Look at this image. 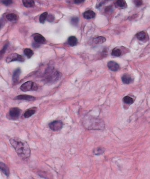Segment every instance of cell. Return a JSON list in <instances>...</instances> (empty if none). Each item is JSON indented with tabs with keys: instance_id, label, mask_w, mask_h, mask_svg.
I'll list each match as a JSON object with an SVG mask.
<instances>
[{
	"instance_id": "cell-26",
	"label": "cell",
	"mask_w": 150,
	"mask_h": 179,
	"mask_svg": "<svg viewBox=\"0 0 150 179\" xmlns=\"http://www.w3.org/2000/svg\"><path fill=\"white\" fill-rule=\"evenodd\" d=\"M104 152V149L103 148H98L94 149L93 153L95 155H100L102 154Z\"/></svg>"
},
{
	"instance_id": "cell-9",
	"label": "cell",
	"mask_w": 150,
	"mask_h": 179,
	"mask_svg": "<svg viewBox=\"0 0 150 179\" xmlns=\"http://www.w3.org/2000/svg\"><path fill=\"white\" fill-rule=\"evenodd\" d=\"M33 36L35 42L38 44H43L46 42L45 38L39 33H35L33 35Z\"/></svg>"
},
{
	"instance_id": "cell-3",
	"label": "cell",
	"mask_w": 150,
	"mask_h": 179,
	"mask_svg": "<svg viewBox=\"0 0 150 179\" xmlns=\"http://www.w3.org/2000/svg\"><path fill=\"white\" fill-rule=\"evenodd\" d=\"M61 77L59 73L57 71L53 70H49L47 71V73L45 74V79L48 82H53L57 81Z\"/></svg>"
},
{
	"instance_id": "cell-4",
	"label": "cell",
	"mask_w": 150,
	"mask_h": 179,
	"mask_svg": "<svg viewBox=\"0 0 150 179\" xmlns=\"http://www.w3.org/2000/svg\"><path fill=\"white\" fill-rule=\"evenodd\" d=\"M20 89L22 91L27 92L30 91H36L38 89V86L35 83L32 81H28L22 85Z\"/></svg>"
},
{
	"instance_id": "cell-6",
	"label": "cell",
	"mask_w": 150,
	"mask_h": 179,
	"mask_svg": "<svg viewBox=\"0 0 150 179\" xmlns=\"http://www.w3.org/2000/svg\"><path fill=\"white\" fill-rule=\"evenodd\" d=\"M14 61L23 62L25 61V58L18 53H12L7 57V58L6 59V61L7 63H10Z\"/></svg>"
},
{
	"instance_id": "cell-14",
	"label": "cell",
	"mask_w": 150,
	"mask_h": 179,
	"mask_svg": "<svg viewBox=\"0 0 150 179\" xmlns=\"http://www.w3.org/2000/svg\"><path fill=\"white\" fill-rule=\"evenodd\" d=\"M122 80L124 84H129L132 82L133 79L130 75L128 74H125L122 77Z\"/></svg>"
},
{
	"instance_id": "cell-25",
	"label": "cell",
	"mask_w": 150,
	"mask_h": 179,
	"mask_svg": "<svg viewBox=\"0 0 150 179\" xmlns=\"http://www.w3.org/2000/svg\"><path fill=\"white\" fill-rule=\"evenodd\" d=\"M47 16H48V13L47 12L42 13L39 18L40 22L41 23L43 24L46 19H47Z\"/></svg>"
},
{
	"instance_id": "cell-21",
	"label": "cell",
	"mask_w": 150,
	"mask_h": 179,
	"mask_svg": "<svg viewBox=\"0 0 150 179\" xmlns=\"http://www.w3.org/2000/svg\"><path fill=\"white\" fill-rule=\"evenodd\" d=\"M24 53L26 56L28 58H31L32 56L33 55V52L30 49H25L24 50Z\"/></svg>"
},
{
	"instance_id": "cell-31",
	"label": "cell",
	"mask_w": 150,
	"mask_h": 179,
	"mask_svg": "<svg viewBox=\"0 0 150 179\" xmlns=\"http://www.w3.org/2000/svg\"><path fill=\"white\" fill-rule=\"evenodd\" d=\"M85 0H74V2L75 4H80L82 2H83Z\"/></svg>"
},
{
	"instance_id": "cell-23",
	"label": "cell",
	"mask_w": 150,
	"mask_h": 179,
	"mask_svg": "<svg viewBox=\"0 0 150 179\" xmlns=\"http://www.w3.org/2000/svg\"><path fill=\"white\" fill-rule=\"evenodd\" d=\"M121 53H122V52L120 49H115L112 50L111 54L114 56L119 57L121 56Z\"/></svg>"
},
{
	"instance_id": "cell-33",
	"label": "cell",
	"mask_w": 150,
	"mask_h": 179,
	"mask_svg": "<svg viewBox=\"0 0 150 179\" xmlns=\"http://www.w3.org/2000/svg\"><path fill=\"white\" fill-rule=\"evenodd\" d=\"M33 47H39V45L38 44V43H37L36 42L35 43H33Z\"/></svg>"
},
{
	"instance_id": "cell-28",
	"label": "cell",
	"mask_w": 150,
	"mask_h": 179,
	"mask_svg": "<svg viewBox=\"0 0 150 179\" xmlns=\"http://www.w3.org/2000/svg\"><path fill=\"white\" fill-rule=\"evenodd\" d=\"M2 3L5 5H10L12 3V0H4L2 1Z\"/></svg>"
},
{
	"instance_id": "cell-1",
	"label": "cell",
	"mask_w": 150,
	"mask_h": 179,
	"mask_svg": "<svg viewBox=\"0 0 150 179\" xmlns=\"http://www.w3.org/2000/svg\"><path fill=\"white\" fill-rule=\"evenodd\" d=\"M10 143L21 158L23 159H27L29 157L31 151L29 147L26 142L11 139Z\"/></svg>"
},
{
	"instance_id": "cell-13",
	"label": "cell",
	"mask_w": 150,
	"mask_h": 179,
	"mask_svg": "<svg viewBox=\"0 0 150 179\" xmlns=\"http://www.w3.org/2000/svg\"><path fill=\"white\" fill-rule=\"evenodd\" d=\"M84 17L85 19H91L95 17L96 14L93 11L89 10L86 11L84 13Z\"/></svg>"
},
{
	"instance_id": "cell-2",
	"label": "cell",
	"mask_w": 150,
	"mask_h": 179,
	"mask_svg": "<svg viewBox=\"0 0 150 179\" xmlns=\"http://www.w3.org/2000/svg\"><path fill=\"white\" fill-rule=\"evenodd\" d=\"M84 126L87 129H103L105 127L104 123L101 119L93 116H86L82 121Z\"/></svg>"
},
{
	"instance_id": "cell-15",
	"label": "cell",
	"mask_w": 150,
	"mask_h": 179,
	"mask_svg": "<svg viewBox=\"0 0 150 179\" xmlns=\"http://www.w3.org/2000/svg\"><path fill=\"white\" fill-rule=\"evenodd\" d=\"M68 44L72 47L75 46L78 44V40L77 38L74 36H70L68 39Z\"/></svg>"
},
{
	"instance_id": "cell-8",
	"label": "cell",
	"mask_w": 150,
	"mask_h": 179,
	"mask_svg": "<svg viewBox=\"0 0 150 179\" xmlns=\"http://www.w3.org/2000/svg\"><path fill=\"white\" fill-rule=\"evenodd\" d=\"M14 100H25L27 101H34L35 100V97L28 95H19L16 97Z\"/></svg>"
},
{
	"instance_id": "cell-7",
	"label": "cell",
	"mask_w": 150,
	"mask_h": 179,
	"mask_svg": "<svg viewBox=\"0 0 150 179\" xmlns=\"http://www.w3.org/2000/svg\"><path fill=\"white\" fill-rule=\"evenodd\" d=\"M63 126V123L61 120H55L50 123L49 128L54 131H57L61 130Z\"/></svg>"
},
{
	"instance_id": "cell-27",
	"label": "cell",
	"mask_w": 150,
	"mask_h": 179,
	"mask_svg": "<svg viewBox=\"0 0 150 179\" xmlns=\"http://www.w3.org/2000/svg\"><path fill=\"white\" fill-rule=\"evenodd\" d=\"M79 23V18L76 17H73L71 19V24L73 26H77Z\"/></svg>"
},
{
	"instance_id": "cell-22",
	"label": "cell",
	"mask_w": 150,
	"mask_h": 179,
	"mask_svg": "<svg viewBox=\"0 0 150 179\" xmlns=\"http://www.w3.org/2000/svg\"><path fill=\"white\" fill-rule=\"evenodd\" d=\"M116 4L118 6L121 8L127 7V4L125 0H117Z\"/></svg>"
},
{
	"instance_id": "cell-32",
	"label": "cell",
	"mask_w": 150,
	"mask_h": 179,
	"mask_svg": "<svg viewBox=\"0 0 150 179\" xmlns=\"http://www.w3.org/2000/svg\"><path fill=\"white\" fill-rule=\"evenodd\" d=\"M7 46H8V45H6L4 46V47H3V49H2V51H1V53H4L5 52V50L6 49H7Z\"/></svg>"
},
{
	"instance_id": "cell-10",
	"label": "cell",
	"mask_w": 150,
	"mask_h": 179,
	"mask_svg": "<svg viewBox=\"0 0 150 179\" xmlns=\"http://www.w3.org/2000/svg\"><path fill=\"white\" fill-rule=\"evenodd\" d=\"M21 70L19 68H18L14 71L12 77V81L14 83L17 82L19 81V75L21 74Z\"/></svg>"
},
{
	"instance_id": "cell-29",
	"label": "cell",
	"mask_w": 150,
	"mask_h": 179,
	"mask_svg": "<svg viewBox=\"0 0 150 179\" xmlns=\"http://www.w3.org/2000/svg\"><path fill=\"white\" fill-rule=\"evenodd\" d=\"M54 16L50 14L47 16V20L49 22H52L54 20Z\"/></svg>"
},
{
	"instance_id": "cell-19",
	"label": "cell",
	"mask_w": 150,
	"mask_h": 179,
	"mask_svg": "<svg viewBox=\"0 0 150 179\" xmlns=\"http://www.w3.org/2000/svg\"><path fill=\"white\" fill-rule=\"evenodd\" d=\"M36 113V111L34 109H29L28 111H25L24 113V116L25 118H28L31 117L33 114H35Z\"/></svg>"
},
{
	"instance_id": "cell-16",
	"label": "cell",
	"mask_w": 150,
	"mask_h": 179,
	"mask_svg": "<svg viewBox=\"0 0 150 179\" xmlns=\"http://www.w3.org/2000/svg\"><path fill=\"white\" fill-rule=\"evenodd\" d=\"M6 18L10 21H16L19 19L18 16L17 15L13 13L7 15V16H6Z\"/></svg>"
},
{
	"instance_id": "cell-12",
	"label": "cell",
	"mask_w": 150,
	"mask_h": 179,
	"mask_svg": "<svg viewBox=\"0 0 150 179\" xmlns=\"http://www.w3.org/2000/svg\"><path fill=\"white\" fill-rule=\"evenodd\" d=\"M0 169L2 172L5 175V176L7 177L9 176V174H10V171L9 169L6 165L4 163L2 162H1L0 163Z\"/></svg>"
},
{
	"instance_id": "cell-24",
	"label": "cell",
	"mask_w": 150,
	"mask_h": 179,
	"mask_svg": "<svg viewBox=\"0 0 150 179\" xmlns=\"http://www.w3.org/2000/svg\"><path fill=\"white\" fill-rule=\"evenodd\" d=\"M146 34L145 33V32H140L137 35V37L140 40H143L146 38Z\"/></svg>"
},
{
	"instance_id": "cell-18",
	"label": "cell",
	"mask_w": 150,
	"mask_h": 179,
	"mask_svg": "<svg viewBox=\"0 0 150 179\" xmlns=\"http://www.w3.org/2000/svg\"><path fill=\"white\" fill-rule=\"evenodd\" d=\"M106 41V38H104V37H101V36L97 37V38H94V39H93V43H95V44H103V43L105 42Z\"/></svg>"
},
{
	"instance_id": "cell-34",
	"label": "cell",
	"mask_w": 150,
	"mask_h": 179,
	"mask_svg": "<svg viewBox=\"0 0 150 179\" xmlns=\"http://www.w3.org/2000/svg\"><path fill=\"white\" fill-rule=\"evenodd\" d=\"M106 1H110V0H106Z\"/></svg>"
},
{
	"instance_id": "cell-30",
	"label": "cell",
	"mask_w": 150,
	"mask_h": 179,
	"mask_svg": "<svg viewBox=\"0 0 150 179\" xmlns=\"http://www.w3.org/2000/svg\"><path fill=\"white\" fill-rule=\"evenodd\" d=\"M142 4V2L141 0H135V4L137 6H139L140 5H141Z\"/></svg>"
},
{
	"instance_id": "cell-11",
	"label": "cell",
	"mask_w": 150,
	"mask_h": 179,
	"mask_svg": "<svg viewBox=\"0 0 150 179\" xmlns=\"http://www.w3.org/2000/svg\"><path fill=\"white\" fill-rule=\"evenodd\" d=\"M108 67L112 71H117L119 68V64L114 61H109L108 63Z\"/></svg>"
},
{
	"instance_id": "cell-20",
	"label": "cell",
	"mask_w": 150,
	"mask_h": 179,
	"mask_svg": "<svg viewBox=\"0 0 150 179\" xmlns=\"http://www.w3.org/2000/svg\"><path fill=\"white\" fill-rule=\"evenodd\" d=\"M123 100L124 103H125V104L127 105H131L133 104V103L134 102L133 99L132 98H131V97H129V96L124 97Z\"/></svg>"
},
{
	"instance_id": "cell-17",
	"label": "cell",
	"mask_w": 150,
	"mask_h": 179,
	"mask_svg": "<svg viewBox=\"0 0 150 179\" xmlns=\"http://www.w3.org/2000/svg\"><path fill=\"white\" fill-rule=\"evenodd\" d=\"M23 3L26 7H32L35 5L33 0H23Z\"/></svg>"
},
{
	"instance_id": "cell-5",
	"label": "cell",
	"mask_w": 150,
	"mask_h": 179,
	"mask_svg": "<svg viewBox=\"0 0 150 179\" xmlns=\"http://www.w3.org/2000/svg\"><path fill=\"white\" fill-rule=\"evenodd\" d=\"M21 111L18 108L14 107L11 108L8 113L9 119L12 120H17L21 114Z\"/></svg>"
}]
</instances>
